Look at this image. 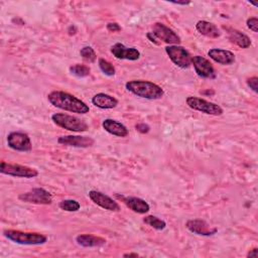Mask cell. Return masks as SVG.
<instances>
[{
  "instance_id": "6da1fadb",
  "label": "cell",
  "mask_w": 258,
  "mask_h": 258,
  "mask_svg": "<svg viewBox=\"0 0 258 258\" xmlns=\"http://www.w3.org/2000/svg\"><path fill=\"white\" fill-rule=\"evenodd\" d=\"M47 100L52 106L68 112L77 114H87L90 111L89 106L85 102L75 97L74 95L63 91L50 92L47 95Z\"/></svg>"
},
{
  "instance_id": "7a4b0ae2",
  "label": "cell",
  "mask_w": 258,
  "mask_h": 258,
  "mask_svg": "<svg viewBox=\"0 0 258 258\" xmlns=\"http://www.w3.org/2000/svg\"><path fill=\"white\" fill-rule=\"evenodd\" d=\"M125 87L133 95L148 100H157L164 95V91L160 86L149 81L132 80L127 82Z\"/></svg>"
},
{
  "instance_id": "3957f363",
  "label": "cell",
  "mask_w": 258,
  "mask_h": 258,
  "mask_svg": "<svg viewBox=\"0 0 258 258\" xmlns=\"http://www.w3.org/2000/svg\"><path fill=\"white\" fill-rule=\"evenodd\" d=\"M3 235L10 241L20 245H42L47 241V237L40 233L22 232L18 230H5Z\"/></svg>"
},
{
  "instance_id": "277c9868",
  "label": "cell",
  "mask_w": 258,
  "mask_h": 258,
  "mask_svg": "<svg viewBox=\"0 0 258 258\" xmlns=\"http://www.w3.org/2000/svg\"><path fill=\"white\" fill-rule=\"evenodd\" d=\"M51 120L58 127H61L69 131L85 132L88 130V124L84 120L73 115L64 113H54L51 115Z\"/></svg>"
},
{
  "instance_id": "5b68a950",
  "label": "cell",
  "mask_w": 258,
  "mask_h": 258,
  "mask_svg": "<svg viewBox=\"0 0 258 258\" xmlns=\"http://www.w3.org/2000/svg\"><path fill=\"white\" fill-rule=\"evenodd\" d=\"M186 104L192 110H196L208 115H212V116H221L224 113L222 107L219 106L218 104L207 101L199 97H194V96L187 97Z\"/></svg>"
},
{
  "instance_id": "8992f818",
  "label": "cell",
  "mask_w": 258,
  "mask_h": 258,
  "mask_svg": "<svg viewBox=\"0 0 258 258\" xmlns=\"http://www.w3.org/2000/svg\"><path fill=\"white\" fill-rule=\"evenodd\" d=\"M165 52L167 53L170 60L181 69H187L191 64V55L190 53L180 45H167L165 47Z\"/></svg>"
},
{
  "instance_id": "52a82bcc",
  "label": "cell",
  "mask_w": 258,
  "mask_h": 258,
  "mask_svg": "<svg viewBox=\"0 0 258 258\" xmlns=\"http://www.w3.org/2000/svg\"><path fill=\"white\" fill-rule=\"evenodd\" d=\"M0 172L10 176L25 178H33L38 175V171L32 167H28L21 164L7 163L5 161H2L0 163Z\"/></svg>"
},
{
  "instance_id": "ba28073f",
  "label": "cell",
  "mask_w": 258,
  "mask_h": 258,
  "mask_svg": "<svg viewBox=\"0 0 258 258\" xmlns=\"http://www.w3.org/2000/svg\"><path fill=\"white\" fill-rule=\"evenodd\" d=\"M18 199L21 202L35 205H50L52 203L51 194L43 187H34L26 192L20 194Z\"/></svg>"
},
{
  "instance_id": "9c48e42d",
  "label": "cell",
  "mask_w": 258,
  "mask_h": 258,
  "mask_svg": "<svg viewBox=\"0 0 258 258\" xmlns=\"http://www.w3.org/2000/svg\"><path fill=\"white\" fill-rule=\"evenodd\" d=\"M151 32L158 40L163 41L169 45H178V43H180V37L171 28L167 27L163 23H154Z\"/></svg>"
},
{
  "instance_id": "30bf717a",
  "label": "cell",
  "mask_w": 258,
  "mask_h": 258,
  "mask_svg": "<svg viewBox=\"0 0 258 258\" xmlns=\"http://www.w3.org/2000/svg\"><path fill=\"white\" fill-rule=\"evenodd\" d=\"M8 146L16 151H30L32 144L29 136L24 132H11L7 136Z\"/></svg>"
},
{
  "instance_id": "8fae6325",
  "label": "cell",
  "mask_w": 258,
  "mask_h": 258,
  "mask_svg": "<svg viewBox=\"0 0 258 258\" xmlns=\"http://www.w3.org/2000/svg\"><path fill=\"white\" fill-rule=\"evenodd\" d=\"M191 64L195 68L197 75L203 79H215L216 72L212 62L204 56L195 55L191 57Z\"/></svg>"
},
{
  "instance_id": "7c38bea8",
  "label": "cell",
  "mask_w": 258,
  "mask_h": 258,
  "mask_svg": "<svg viewBox=\"0 0 258 258\" xmlns=\"http://www.w3.org/2000/svg\"><path fill=\"white\" fill-rule=\"evenodd\" d=\"M88 195H89L90 200L94 204L99 206L100 208L107 210V211H111V212H119L120 211L119 204L116 201H114L112 198H110L109 196H107L99 190H90Z\"/></svg>"
},
{
  "instance_id": "4fadbf2b",
  "label": "cell",
  "mask_w": 258,
  "mask_h": 258,
  "mask_svg": "<svg viewBox=\"0 0 258 258\" xmlns=\"http://www.w3.org/2000/svg\"><path fill=\"white\" fill-rule=\"evenodd\" d=\"M185 227L189 232L200 236H213L218 232L217 228L210 226L206 221L201 219L188 220L185 223Z\"/></svg>"
},
{
  "instance_id": "5bb4252c",
  "label": "cell",
  "mask_w": 258,
  "mask_h": 258,
  "mask_svg": "<svg viewBox=\"0 0 258 258\" xmlns=\"http://www.w3.org/2000/svg\"><path fill=\"white\" fill-rule=\"evenodd\" d=\"M111 53L118 59L137 60L140 57V51L137 48L127 47L120 42H117L111 46Z\"/></svg>"
},
{
  "instance_id": "9a60e30c",
  "label": "cell",
  "mask_w": 258,
  "mask_h": 258,
  "mask_svg": "<svg viewBox=\"0 0 258 258\" xmlns=\"http://www.w3.org/2000/svg\"><path fill=\"white\" fill-rule=\"evenodd\" d=\"M57 142L61 145L87 148L94 145L95 140L90 136L81 135H64L57 138Z\"/></svg>"
},
{
  "instance_id": "2e32d148",
  "label": "cell",
  "mask_w": 258,
  "mask_h": 258,
  "mask_svg": "<svg viewBox=\"0 0 258 258\" xmlns=\"http://www.w3.org/2000/svg\"><path fill=\"white\" fill-rule=\"evenodd\" d=\"M208 55L214 61L223 66H229L235 61V54L232 51L227 49L212 48L208 51Z\"/></svg>"
},
{
  "instance_id": "e0dca14e",
  "label": "cell",
  "mask_w": 258,
  "mask_h": 258,
  "mask_svg": "<svg viewBox=\"0 0 258 258\" xmlns=\"http://www.w3.org/2000/svg\"><path fill=\"white\" fill-rule=\"evenodd\" d=\"M224 28L228 32V38L232 43L238 45L241 48H248L251 45V39L245 33L231 27L224 26Z\"/></svg>"
},
{
  "instance_id": "ac0fdd59",
  "label": "cell",
  "mask_w": 258,
  "mask_h": 258,
  "mask_svg": "<svg viewBox=\"0 0 258 258\" xmlns=\"http://www.w3.org/2000/svg\"><path fill=\"white\" fill-rule=\"evenodd\" d=\"M103 128L105 129V131H107L108 133L114 135V136H118V137H126L128 135V129L127 127L122 124L121 122H118L114 119H105L102 123Z\"/></svg>"
},
{
  "instance_id": "d6986e66",
  "label": "cell",
  "mask_w": 258,
  "mask_h": 258,
  "mask_svg": "<svg viewBox=\"0 0 258 258\" xmlns=\"http://www.w3.org/2000/svg\"><path fill=\"white\" fill-rule=\"evenodd\" d=\"M92 104L100 109H113L118 105V100L111 95L98 93L92 98Z\"/></svg>"
},
{
  "instance_id": "ffe728a7",
  "label": "cell",
  "mask_w": 258,
  "mask_h": 258,
  "mask_svg": "<svg viewBox=\"0 0 258 258\" xmlns=\"http://www.w3.org/2000/svg\"><path fill=\"white\" fill-rule=\"evenodd\" d=\"M122 201L131 211H133L137 214H145L150 210L148 203L145 200L140 199V198H136V197L124 198V197H122Z\"/></svg>"
},
{
  "instance_id": "44dd1931",
  "label": "cell",
  "mask_w": 258,
  "mask_h": 258,
  "mask_svg": "<svg viewBox=\"0 0 258 258\" xmlns=\"http://www.w3.org/2000/svg\"><path fill=\"white\" fill-rule=\"evenodd\" d=\"M76 242L78 245L86 248H92V247H101L106 244V239L91 235V234H83L76 237Z\"/></svg>"
},
{
  "instance_id": "7402d4cb",
  "label": "cell",
  "mask_w": 258,
  "mask_h": 258,
  "mask_svg": "<svg viewBox=\"0 0 258 258\" xmlns=\"http://www.w3.org/2000/svg\"><path fill=\"white\" fill-rule=\"evenodd\" d=\"M196 29L202 35H205L210 38H217L221 35L219 28L215 24H213L209 21H206V20L198 21L196 24Z\"/></svg>"
},
{
  "instance_id": "603a6c76",
  "label": "cell",
  "mask_w": 258,
  "mask_h": 258,
  "mask_svg": "<svg viewBox=\"0 0 258 258\" xmlns=\"http://www.w3.org/2000/svg\"><path fill=\"white\" fill-rule=\"evenodd\" d=\"M143 222L146 225H148L149 227H151L157 231H161V230L165 229V227H166V223L163 220H161L155 216H152V215L144 217Z\"/></svg>"
},
{
  "instance_id": "cb8c5ba5",
  "label": "cell",
  "mask_w": 258,
  "mask_h": 258,
  "mask_svg": "<svg viewBox=\"0 0 258 258\" xmlns=\"http://www.w3.org/2000/svg\"><path fill=\"white\" fill-rule=\"evenodd\" d=\"M70 72L71 74L79 77V78H85L90 75V68L86 64H81V63H76L70 67Z\"/></svg>"
},
{
  "instance_id": "d4e9b609",
  "label": "cell",
  "mask_w": 258,
  "mask_h": 258,
  "mask_svg": "<svg viewBox=\"0 0 258 258\" xmlns=\"http://www.w3.org/2000/svg\"><path fill=\"white\" fill-rule=\"evenodd\" d=\"M58 207L66 212H78L81 208V205L76 200H63L59 203Z\"/></svg>"
},
{
  "instance_id": "484cf974",
  "label": "cell",
  "mask_w": 258,
  "mask_h": 258,
  "mask_svg": "<svg viewBox=\"0 0 258 258\" xmlns=\"http://www.w3.org/2000/svg\"><path fill=\"white\" fill-rule=\"evenodd\" d=\"M80 54L83 57V59H85L86 61H89V62H94L97 59V54H96L94 48L89 45L81 48Z\"/></svg>"
},
{
  "instance_id": "4316f807",
  "label": "cell",
  "mask_w": 258,
  "mask_h": 258,
  "mask_svg": "<svg viewBox=\"0 0 258 258\" xmlns=\"http://www.w3.org/2000/svg\"><path fill=\"white\" fill-rule=\"evenodd\" d=\"M98 63H99L100 70H101L106 76L112 77V76L115 75V68H114V66H113L110 61L106 60L105 58H99Z\"/></svg>"
},
{
  "instance_id": "83f0119b",
  "label": "cell",
  "mask_w": 258,
  "mask_h": 258,
  "mask_svg": "<svg viewBox=\"0 0 258 258\" xmlns=\"http://www.w3.org/2000/svg\"><path fill=\"white\" fill-rule=\"evenodd\" d=\"M246 24H247V27L250 30H252L254 32L258 31V19H257V17H250V18H248Z\"/></svg>"
},
{
  "instance_id": "f1b7e54d",
  "label": "cell",
  "mask_w": 258,
  "mask_h": 258,
  "mask_svg": "<svg viewBox=\"0 0 258 258\" xmlns=\"http://www.w3.org/2000/svg\"><path fill=\"white\" fill-rule=\"evenodd\" d=\"M247 85L248 87H250V89H252L253 92L257 93L258 92V78L257 77H251L247 80Z\"/></svg>"
},
{
  "instance_id": "f546056e",
  "label": "cell",
  "mask_w": 258,
  "mask_h": 258,
  "mask_svg": "<svg viewBox=\"0 0 258 258\" xmlns=\"http://www.w3.org/2000/svg\"><path fill=\"white\" fill-rule=\"evenodd\" d=\"M135 128H136V130H137L138 132L143 133V134L148 133L149 130H150V127H149L147 124H145V123H138V124L135 125Z\"/></svg>"
},
{
  "instance_id": "4dcf8cb0",
  "label": "cell",
  "mask_w": 258,
  "mask_h": 258,
  "mask_svg": "<svg viewBox=\"0 0 258 258\" xmlns=\"http://www.w3.org/2000/svg\"><path fill=\"white\" fill-rule=\"evenodd\" d=\"M107 29L111 32H116V31L121 30V26L116 22H110L107 24Z\"/></svg>"
},
{
  "instance_id": "1f68e13d",
  "label": "cell",
  "mask_w": 258,
  "mask_h": 258,
  "mask_svg": "<svg viewBox=\"0 0 258 258\" xmlns=\"http://www.w3.org/2000/svg\"><path fill=\"white\" fill-rule=\"evenodd\" d=\"M247 257H250V258H257V257H258V249H257V248L251 249V250L247 253Z\"/></svg>"
},
{
  "instance_id": "d6a6232c",
  "label": "cell",
  "mask_w": 258,
  "mask_h": 258,
  "mask_svg": "<svg viewBox=\"0 0 258 258\" xmlns=\"http://www.w3.org/2000/svg\"><path fill=\"white\" fill-rule=\"evenodd\" d=\"M171 3H173V4H176V5H188V4H190V2L189 1H172Z\"/></svg>"
},
{
  "instance_id": "836d02e7",
  "label": "cell",
  "mask_w": 258,
  "mask_h": 258,
  "mask_svg": "<svg viewBox=\"0 0 258 258\" xmlns=\"http://www.w3.org/2000/svg\"><path fill=\"white\" fill-rule=\"evenodd\" d=\"M139 254L137 253H125L123 254V257H138Z\"/></svg>"
}]
</instances>
